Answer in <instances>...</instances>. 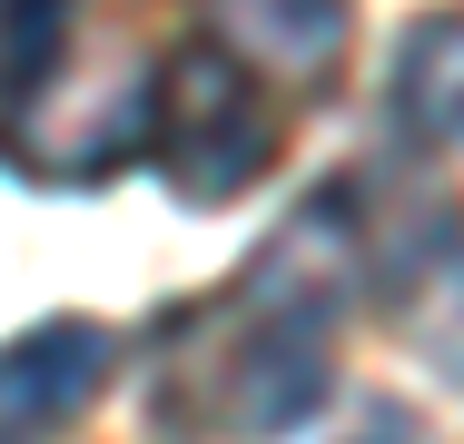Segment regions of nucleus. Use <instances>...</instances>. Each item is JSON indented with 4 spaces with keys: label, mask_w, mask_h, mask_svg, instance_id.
<instances>
[{
    "label": "nucleus",
    "mask_w": 464,
    "mask_h": 444,
    "mask_svg": "<svg viewBox=\"0 0 464 444\" xmlns=\"http://www.w3.org/2000/svg\"><path fill=\"white\" fill-rule=\"evenodd\" d=\"M159 178L179 188L188 208H227L247 198L267 159H277V99L257 70H237L227 50H179L159 80H149V139H139Z\"/></svg>",
    "instance_id": "nucleus-1"
},
{
    "label": "nucleus",
    "mask_w": 464,
    "mask_h": 444,
    "mask_svg": "<svg viewBox=\"0 0 464 444\" xmlns=\"http://www.w3.org/2000/svg\"><path fill=\"white\" fill-rule=\"evenodd\" d=\"M326 395H336V336H326V316L267 306L257 336L227 355V375H218V425L267 444V435H296Z\"/></svg>",
    "instance_id": "nucleus-2"
},
{
    "label": "nucleus",
    "mask_w": 464,
    "mask_h": 444,
    "mask_svg": "<svg viewBox=\"0 0 464 444\" xmlns=\"http://www.w3.org/2000/svg\"><path fill=\"white\" fill-rule=\"evenodd\" d=\"M109 365H119V336L90 326V316H50V326L10 336L0 346V444H40L70 415H90Z\"/></svg>",
    "instance_id": "nucleus-3"
},
{
    "label": "nucleus",
    "mask_w": 464,
    "mask_h": 444,
    "mask_svg": "<svg viewBox=\"0 0 464 444\" xmlns=\"http://www.w3.org/2000/svg\"><path fill=\"white\" fill-rule=\"evenodd\" d=\"M218 50L257 80H316L346 50V0H218Z\"/></svg>",
    "instance_id": "nucleus-4"
},
{
    "label": "nucleus",
    "mask_w": 464,
    "mask_h": 444,
    "mask_svg": "<svg viewBox=\"0 0 464 444\" xmlns=\"http://www.w3.org/2000/svg\"><path fill=\"white\" fill-rule=\"evenodd\" d=\"M385 109H395V129L415 149H464V10H425L395 40Z\"/></svg>",
    "instance_id": "nucleus-5"
}]
</instances>
